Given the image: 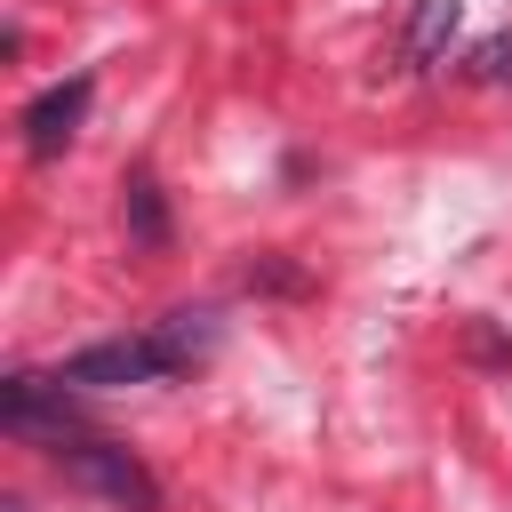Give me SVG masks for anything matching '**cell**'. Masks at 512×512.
<instances>
[{"mask_svg": "<svg viewBox=\"0 0 512 512\" xmlns=\"http://www.w3.org/2000/svg\"><path fill=\"white\" fill-rule=\"evenodd\" d=\"M208 352H216V312H168V320L144 328V336L80 344L56 376H64V384H88V392H112V384H168V376L200 368Z\"/></svg>", "mask_w": 512, "mask_h": 512, "instance_id": "cell-1", "label": "cell"}, {"mask_svg": "<svg viewBox=\"0 0 512 512\" xmlns=\"http://www.w3.org/2000/svg\"><path fill=\"white\" fill-rule=\"evenodd\" d=\"M56 456V472L64 480H80L88 496H104V504H120V512H160V480L144 472V456L136 448H120V440H96V432H72L64 448H48Z\"/></svg>", "mask_w": 512, "mask_h": 512, "instance_id": "cell-2", "label": "cell"}, {"mask_svg": "<svg viewBox=\"0 0 512 512\" xmlns=\"http://www.w3.org/2000/svg\"><path fill=\"white\" fill-rule=\"evenodd\" d=\"M0 432H8V440H32V448H64V440L80 432L72 384H64V376L8 368V376H0Z\"/></svg>", "mask_w": 512, "mask_h": 512, "instance_id": "cell-3", "label": "cell"}, {"mask_svg": "<svg viewBox=\"0 0 512 512\" xmlns=\"http://www.w3.org/2000/svg\"><path fill=\"white\" fill-rule=\"evenodd\" d=\"M88 96H96V80H88V72H72V80L40 88V96L16 112V128H24V152H32V160H56V152L80 136V120H88Z\"/></svg>", "mask_w": 512, "mask_h": 512, "instance_id": "cell-4", "label": "cell"}, {"mask_svg": "<svg viewBox=\"0 0 512 512\" xmlns=\"http://www.w3.org/2000/svg\"><path fill=\"white\" fill-rule=\"evenodd\" d=\"M456 24H464V0H416V16H408V64H432L448 40H456Z\"/></svg>", "mask_w": 512, "mask_h": 512, "instance_id": "cell-5", "label": "cell"}, {"mask_svg": "<svg viewBox=\"0 0 512 512\" xmlns=\"http://www.w3.org/2000/svg\"><path fill=\"white\" fill-rule=\"evenodd\" d=\"M128 232H136L144 248H160V240H168V208H160L152 168H136V176H128Z\"/></svg>", "mask_w": 512, "mask_h": 512, "instance_id": "cell-6", "label": "cell"}, {"mask_svg": "<svg viewBox=\"0 0 512 512\" xmlns=\"http://www.w3.org/2000/svg\"><path fill=\"white\" fill-rule=\"evenodd\" d=\"M248 288H304V272H288V264H248Z\"/></svg>", "mask_w": 512, "mask_h": 512, "instance_id": "cell-7", "label": "cell"}, {"mask_svg": "<svg viewBox=\"0 0 512 512\" xmlns=\"http://www.w3.org/2000/svg\"><path fill=\"white\" fill-rule=\"evenodd\" d=\"M472 352H480V360H496V368L512 360V344H504V336H488V328H472Z\"/></svg>", "mask_w": 512, "mask_h": 512, "instance_id": "cell-8", "label": "cell"}]
</instances>
